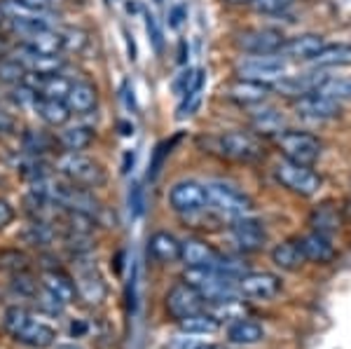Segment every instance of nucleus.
Wrapping results in <instances>:
<instances>
[{
	"label": "nucleus",
	"mask_w": 351,
	"mask_h": 349,
	"mask_svg": "<svg viewBox=\"0 0 351 349\" xmlns=\"http://www.w3.org/2000/svg\"><path fill=\"white\" fill-rule=\"evenodd\" d=\"M3 326L12 340L31 349H47L56 342L54 326L43 322L33 309H28L24 305H12L5 309Z\"/></svg>",
	"instance_id": "nucleus-1"
},
{
	"label": "nucleus",
	"mask_w": 351,
	"mask_h": 349,
	"mask_svg": "<svg viewBox=\"0 0 351 349\" xmlns=\"http://www.w3.org/2000/svg\"><path fill=\"white\" fill-rule=\"evenodd\" d=\"M276 148L284 160L295 162L302 167H314L319 162V157L324 155V143L316 134L304 132V129H291L288 127L284 134L274 139Z\"/></svg>",
	"instance_id": "nucleus-2"
},
{
	"label": "nucleus",
	"mask_w": 351,
	"mask_h": 349,
	"mask_svg": "<svg viewBox=\"0 0 351 349\" xmlns=\"http://www.w3.org/2000/svg\"><path fill=\"white\" fill-rule=\"evenodd\" d=\"M56 171H59L68 183L80 185V188H87V190L104 188L106 181H108L106 169L96 160L82 153H64L56 160Z\"/></svg>",
	"instance_id": "nucleus-3"
},
{
	"label": "nucleus",
	"mask_w": 351,
	"mask_h": 349,
	"mask_svg": "<svg viewBox=\"0 0 351 349\" xmlns=\"http://www.w3.org/2000/svg\"><path fill=\"white\" fill-rule=\"evenodd\" d=\"M206 209H213L218 216L223 218H241L248 216L253 211V200L246 193H241L239 188H234L232 183L225 181H208L206 185Z\"/></svg>",
	"instance_id": "nucleus-4"
},
{
	"label": "nucleus",
	"mask_w": 351,
	"mask_h": 349,
	"mask_svg": "<svg viewBox=\"0 0 351 349\" xmlns=\"http://www.w3.org/2000/svg\"><path fill=\"white\" fill-rule=\"evenodd\" d=\"M218 150L223 157L241 165H256L265 157L263 139L256 136L251 129H230L216 139Z\"/></svg>",
	"instance_id": "nucleus-5"
},
{
	"label": "nucleus",
	"mask_w": 351,
	"mask_h": 349,
	"mask_svg": "<svg viewBox=\"0 0 351 349\" xmlns=\"http://www.w3.org/2000/svg\"><path fill=\"white\" fill-rule=\"evenodd\" d=\"M288 73V61L281 54H241L234 64V77L274 84Z\"/></svg>",
	"instance_id": "nucleus-6"
},
{
	"label": "nucleus",
	"mask_w": 351,
	"mask_h": 349,
	"mask_svg": "<svg viewBox=\"0 0 351 349\" xmlns=\"http://www.w3.org/2000/svg\"><path fill=\"white\" fill-rule=\"evenodd\" d=\"M286 33L276 26L241 28L232 36V45L241 54H281Z\"/></svg>",
	"instance_id": "nucleus-7"
},
{
	"label": "nucleus",
	"mask_w": 351,
	"mask_h": 349,
	"mask_svg": "<svg viewBox=\"0 0 351 349\" xmlns=\"http://www.w3.org/2000/svg\"><path fill=\"white\" fill-rule=\"evenodd\" d=\"M73 261H75V274H73V281H75L77 300L89 307L104 305L106 298H108V284L104 281V277H101V272L96 269L94 263L89 261V253L73 256Z\"/></svg>",
	"instance_id": "nucleus-8"
},
{
	"label": "nucleus",
	"mask_w": 351,
	"mask_h": 349,
	"mask_svg": "<svg viewBox=\"0 0 351 349\" xmlns=\"http://www.w3.org/2000/svg\"><path fill=\"white\" fill-rule=\"evenodd\" d=\"M274 178H276V183H281V188H286L288 193H293L298 197L319 195L321 185H324L321 176L311 167L295 165V162H288L284 157H281V162H276Z\"/></svg>",
	"instance_id": "nucleus-9"
},
{
	"label": "nucleus",
	"mask_w": 351,
	"mask_h": 349,
	"mask_svg": "<svg viewBox=\"0 0 351 349\" xmlns=\"http://www.w3.org/2000/svg\"><path fill=\"white\" fill-rule=\"evenodd\" d=\"M167 202L171 211L180 213V216H195L206 209V188L199 181L192 178H183V181L173 183L167 195Z\"/></svg>",
	"instance_id": "nucleus-10"
},
{
	"label": "nucleus",
	"mask_w": 351,
	"mask_h": 349,
	"mask_svg": "<svg viewBox=\"0 0 351 349\" xmlns=\"http://www.w3.org/2000/svg\"><path fill=\"white\" fill-rule=\"evenodd\" d=\"M164 307H167V314L173 322H183V319L192 317V314L206 309V300L188 281H178V284H173L169 289L167 298H164Z\"/></svg>",
	"instance_id": "nucleus-11"
},
{
	"label": "nucleus",
	"mask_w": 351,
	"mask_h": 349,
	"mask_svg": "<svg viewBox=\"0 0 351 349\" xmlns=\"http://www.w3.org/2000/svg\"><path fill=\"white\" fill-rule=\"evenodd\" d=\"M291 106L298 117L309 120V122H330L342 115V104L328 99L326 94H321V92L304 94V97L291 101Z\"/></svg>",
	"instance_id": "nucleus-12"
},
{
	"label": "nucleus",
	"mask_w": 351,
	"mask_h": 349,
	"mask_svg": "<svg viewBox=\"0 0 351 349\" xmlns=\"http://www.w3.org/2000/svg\"><path fill=\"white\" fill-rule=\"evenodd\" d=\"M230 237L239 251L256 253V251H263L265 244H267V230H265V223L260 221V218L248 213V216H241L232 221Z\"/></svg>",
	"instance_id": "nucleus-13"
},
{
	"label": "nucleus",
	"mask_w": 351,
	"mask_h": 349,
	"mask_svg": "<svg viewBox=\"0 0 351 349\" xmlns=\"http://www.w3.org/2000/svg\"><path fill=\"white\" fill-rule=\"evenodd\" d=\"M326 75L328 73L321 69H311L304 73H286L281 80H276L271 84V94H279V97H284V99L295 101L300 97H304V94L316 92Z\"/></svg>",
	"instance_id": "nucleus-14"
},
{
	"label": "nucleus",
	"mask_w": 351,
	"mask_h": 349,
	"mask_svg": "<svg viewBox=\"0 0 351 349\" xmlns=\"http://www.w3.org/2000/svg\"><path fill=\"white\" fill-rule=\"evenodd\" d=\"M324 47H326L324 33L307 31V33H298V36L286 38L281 56H284L288 64H291V61L293 64H311Z\"/></svg>",
	"instance_id": "nucleus-15"
},
{
	"label": "nucleus",
	"mask_w": 351,
	"mask_h": 349,
	"mask_svg": "<svg viewBox=\"0 0 351 349\" xmlns=\"http://www.w3.org/2000/svg\"><path fill=\"white\" fill-rule=\"evenodd\" d=\"M248 129L260 139H276L288 129L286 115L274 106H267V101L260 106H253L248 112Z\"/></svg>",
	"instance_id": "nucleus-16"
},
{
	"label": "nucleus",
	"mask_w": 351,
	"mask_h": 349,
	"mask_svg": "<svg viewBox=\"0 0 351 349\" xmlns=\"http://www.w3.org/2000/svg\"><path fill=\"white\" fill-rule=\"evenodd\" d=\"M223 94H225V99L241 106V108H253V106H260L267 101V97L271 94V84L243 80V77H232L223 87Z\"/></svg>",
	"instance_id": "nucleus-17"
},
{
	"label": "nucleus",
	"mask_w": 351,
	"mask_h": 349,
	"mask_svg": "<svg viewBox=\"0 0 351 349\" xmlns=\"http://www.w3.org/2000/svg\"><path fill=\"white\" fill-rule=\"evenodd\" d=\"M237 289L246 300H271L279 296L281 279L271 272H246L237 281Z\"/></svg>",
	"instance_id": "nucleus-18"
},
{
	"label": "nucleus",
	"mask_w": 351,
	"mask_h": 349,
	"mask_svg": "<svg viewBox=\"0 0 351 349\" xmlns=\"http://www.w3.org/2000/svg\"><path fill=\"white\" fill-rule=\"evenodd\" d=\"M220 256L223 253L213 249L206 239L188 237L185 241H180V263L185 267H216Z\"/></svg>",
	"instance_id": "nucleus-19"
},
{
	"label": "nucleus",
	"mask_w": 351,
	"mask_h": 349,
	"mask_svg": "<svg viewBox=\"0 0 351 349\" xmlns=\"http://www.w3.org/2000/svg\"><path fill=\"white\" fill-rule=\"evenodd\" d=\"M40 286L52 298H56L61 305H71V302L77 300L75 281H73L71 274L64 272V269H61L59 265L45 269L43 277H40Z\"/></svg>",
	"instance_id": "nucleus-20"
},
{
	"label": "nucleus",
	"mask_w": 351,
	"mask_h": 349,
	"mask_svg": "<svg viewBox=\"0 0 351 349\" xmlns=\"http://www.w3.org/2000/svg\"><path fill=\"white\" fill-rule=\"evenodd\" d=\"M148 258L160 265H171L180 261V239L167 230H157L148 237Z\"/></svg>",
	"instance_id": "nucleus-21"
},
{
	"label": "nucleus",
	"mask_w": 351,
	"mask_h": 349,
	"mask_svg": "<svg viewBox=\"0 0 351 349\" xmlns=\"http://www.w3.org/2000/svg\"><path fill=\"white\" fill-rule=\"evenodd\" d=\"M298 246L302 251L304 261L309 263H316V265H326L335 258V246L328 234H321V232H309V234H302L298 237Z\"/></svg>",
	"instance_id": "nucleus-22"
},
{
	"label": "nucleus",
	"mask_w": 351,
	"mask_h": 349,
	"mask_svg": "<svg viewBox=\"0 0 351 349\" xmlns=\"http://www.w3.org/2000/svg\"><path fill=\"white\" fill-rule=\"evenodd\" d=\"M66 106L71 108L73 115H87V112L96 110L99 106V89L92 82H73L71 92L66 97Z\"/></svg>",
	"instance_id": "nucleus-23"
},
{
	"label": "nucleus",
	"mask_w": 351,
	"mask_h": 349,
	"mask_svg": "<svg viewBox=\"0 0 351 349\" xmlns=\"http://www.w3.org/2000/svg\"><path fill=\"white\" fill-rule=\"evenodd\" d=\"M33 110L38 112V117L45 122L47 127H54V129H61L68 125L71 120V108L66 106V101H56V99H45L38 94L36 101H33Z\"/></svg>",
	"instance_id": "nucleus-24"
},
{
	"label": "nucleus",
	"mask_w": 351,
	"mask_h": 349,
	"mask_svg": "<svg viewBox=\"0 0 351 349\" xmlns=\"http://www.w3.org/2000/svg\"><path fill=\"white\" fill-rule=\"evenodd\" d=\"M314 69L330 71V69H349L351 66V43H326V47L321 49L319 56L311 61Z\"/></svg>",
	"instance_id": "nucleus-25"
},
{
	"label": "nucleus",
	"mask_w": 351,
	"mask_h": 349,
	"mask_svg": "<svg viewBox=\"0 0 351 349\" xmlns=\"http://www.w3.org/2000/svg\"><path fill=\"white\" fill-rule=\"evenodd\" d=\"M19 237L21 241H26L28 246H33V249H47V246H52L54 241L61 237V230H59V225H54V223L31 221L19 232Z\"/></svg>",
	"instance_id": "nucleus-26"
},
{
	"label": "nucleus",
	"mask_w": 351,
	"mask_h": 349,
	"mask_svg": "<svg viewBox=\"0 0 351 349\" xmlns=\"http://www.w3.org/2000/svg\"><path fill=\"white\" fill-rule=\"evenodd\" d=\"M94 141V129L84 125H73V127H61V132L56 134V145L64 153H82L92 145Z\"/></svg>",
	"instance_id": "nucleus-27"
},
{
	"label": "nucleus",
	"mask_w": 351,
	"mask_h": 349,
	"mask_svg": "<svg viewBox=\"0 0 351 349\" xmlns=\"http://www.w3.org/2000/svg\"><path fill=\"white\" fill-rule=\"evenodd\" d=\"M265 337V328L263 324L253 322V319H234L230 326H228V342L232 345H241V347H251V345H258L263 342Z\"/></svg>",
	"instance_id": "nucleus-28"
},
{
	"label": "nucleus",
	"mask_w": 351,
	"mask_h": 349,
	"mask_svg": "<svg viewBox=\"0 0 351 349\" xmlns=\"http://www.w3.org/2000/svg\"><path fill=\"white\" fill-rule=\"evenodd\" d=\"M178 330H180V333H185L188 337L213 335V333H218V330H220V322L213 317L211 312L202 309V312H197V314H192V317L183 319V322H178Z\"/></svg>",
	"instance_id": "nucleus-29"
},
{
	"label": "nucleus",
	"mask_w": 351,
	"mask_h": 349,
	"mask_svg": "<svg viewBox=\"0 0 351 349\" xmlns=\"http://www.w3.org/2000/svg\"><path fill=\"white\" fill-rule=\"evenodd\" d=\"M271 263H274L276 267L286 269V272L300 269V265L304 263V256L298 246V239H286V241H281V244H276L274 249H271Z\"/></svg>",
	"instance_id": "nucleus-30"
},
{
	"label": "nucleus",
	"mask_w": 351,
	"mask_h": 349,
	"mask_svg": "<svg viewBox=\"0 0 351 349\" xmlns=\"http://www.w3.org/2000/svg\"><path fill=\"white\" fill-rule=\"evenodd\" d=\"M54 145L56 136L45 132V129H24V134H21V148H24L26 155L43 157L45 153L54 150Z\"/></svg>",
	"instance_id": "nucleus-31"
},
{
	"label": "nucleus",
	"mask_w": 351,
	"mask_h": 349,
	"mask_svg": "<svg viewBox=\"0 0 351 349\" xmlns=\"http://www.w3.org/2000/svg\"><path fill=\"white\" fill-rule=\"evenodd\" d=\"M316 92L326 94L337 104H351V75H326Z\"/></svg>",
	"instance_id": "nucleus-32"
},
{
	"label": "nucleus",
	"mask_w": 351,
	"mask_h": 349,
	"mask_svg": "<svg viewBox=\"0 0 351 349\" xmlns=\"http://www.w3.org/2000/svg\"><path fill=\"white\" fill-rule=\"evenodd\" d=\"M28 47L36 49L38 54H59L64 49V36L54 28H45V31L36 33V36L24 40Z\"/></svg>",
	"instance_id": "nucleus-33"
},
{
	"label": "nucleus",
	"mask_w": 351,
	"mask_h": 349,
	"mask_svg": "<svg viewBox=\"0 0 351 349\" xmlns=\"http://www.w3.org/2000/svg\"><path fill=\"white\" fill-rule=\"evenodd\" d=\"M28 267H31V258H28L26 251L21 249L0 251V272L19 274V272H28Z\"/></svg>",
	"instance_id": "nucleus-34"
},
{
	"label": "nucleus",
	"mask_w": 351,
	"mask_h": 349,
	"mask_svg": "<svg viewBox=\"0 0 351 349\" xmlns=\"http://www.w3.org/2000/svg\"><path fill=\"white\" fill-rule=\"evenodd\" d=\"M309 223H311V228H314L316 232L330 234V232H335V230L339 228V216H337V211L332 209V206L326 204V206H319V209L311 211Z\"/></svg>",
	"instance_id": "nucleus-35"
},
{
	"label": "nucleus",
	"mask_w": 351,
	"mask_h": 349,
	"mask_svg": "<svg viewBox=\"0 0 351 349\" xmlns=\"http://www.w3.org/2000/svg\"><path fill=\"white\" fill-rule=\"evenodd\" d=\"M73 82L68 80L64 73H56V75L45 77V84L40 89V97L45 99H56V101H66L68 92H71Z\"/></svg>",
	"instance_id": "nucleus-36"
},
{
	"label": "nucleus",
	"mask_w": 351,
	"mask_h": 349,
	"mask_svg": "<svg viewBox=\"0 0 351 349\" xmlns=\"http://www.w3.org/2000/svg\"><path fill=\"white\" fill-rule=\"evenodd\" d=\"M26 71L28 69L21 64L19 59H14V56H5V59H0V84L14 87V84H19L21 80H24Z\"/></svg>",
	"instance_id": "nucleus-37"
},
{
	"label": "nucleus",
	"mask_w": 351,
	"mask_h": 349,
	"mask_svg": "<svg viewBox=\"0 0 351 349\" xmlns=\"http://www.w3.org/2000/svg\"><path fill=\"white\" fill-rule=\"evenodd\" d=\"M298 0H253V12L260 16H269V19H276V16H284L293 10Z\"/></svg>",
	"instance_id": "nucleus-38"
},
{
	"label": "nucleus",
	"mask_w": 351,
	"mask_h": 349,
	"mask_svg": "<svg viewBox=\"0 0 351 349\" xmlns=\"http://www.w3.org/2000/svg\"><path fill=\"white\" fill-rule=\"evenodd\" d=\"M16 171L21 173V176L26 178V181H40V178L49 176V165L43 160V157H33L28 155L24 162H19V167H16Z\"/></svg>",
	"instance_id": "nucleus-39"
},
{
	"label": "nucleus",
	"mask_w": 351,
	"mask_h": 349,
	"mask_svg": "<svg viewBox=\"0 0 351 349\" xmlns=\"http://www.w3.org/2000/svg\"><path fill=\"white\" fill-rule=\"evenodd\" d=\"M61 36H64V49H66V52H71V54L84 52V49H87V45H89V33L82 31V28H77V26L66 28Z\"/></svg>",
	"instance_id": "nucleus-40"
},
{
	"label": "nucleus",
	"mask_w": 351,
	"mask_h": 349,
	"mask_svg": "<svg viewBox=\"0 0 351 349\" xmlns=\"http://www.w3.org/2000/svg\"><path fill=\"white\" fill-rule=\"evenodd\" d=\"M145 31H148V40L155 49V54H164V45H167V38H164V31L157 21L155 14H145Z\"/></svg>",
	"instance_id": "nucleus-41"
},
{
	"label": "nucleus",
	"mask_w": 351,
	"mask_h": 349,
	"mask_svg": "<svg viewBox=\"0 0 351 349\" xmlns=\"http://www.w3.org/2000/svg\"><path fill=\"white\" fill-rule=\"evenodd\" d=\"M171 145H173V141H162V143L155 145V153H152V160H150V167H148V178H150V181H155V178L160 176V171L164 167V160H167V155L171 153Z\"/></svg>",
	"instance_id": "nucleus-42"
},
{
	"label": "nucleus",
	"mask_w": 351,
	"mask_h": 349,
	"mask_svg": "<svg viewBox=\"0 0 351 349\" xmlns=\"http://www.w3.org/2000/svg\"><path fill=\"white\" fill-rule=\"evenodd\" d=\"M192 82H195V69H185V71H180L178 75H176V80L171 82V89H173V94L176 97H183L185 92L192 87Z\"/></svg>",
	"instance_id": "nucleus-43"
},
{
	"label": "nucleus",
	"mask_w": 351,
	"mask_h": 349,
	"mask_svg": "<svg viewBox=\"0 0 351 349\" xmlns=\"http://www.w3.org/2000/svg\"><path fill=\"white\" fill-rule=\"evenodd\" d=\"M185 19H188V10H185V5H173V8L169 10V26L176 28V31L183 26Z\"/></svg>",
	"instance_id": "nucleus-44"
},
{
	"label": "nucleus",
	"mask_w": 351,
	"mask_h": 349,
	"mask_svg": "<svg viewBox=\"0 0 351 349\" xmlns=\"http://www.w3.org/2000/svg\"><path fill=\"white\" fill-rule=\"evenodd\" d=\"M129 204H132V209H134V216L143 213V190H141L138 183H136L132 188V193H129Z\"/></svg>",
	"instance_id": "nucleus-45"
},
{
	"label": "nucleus",
	"mask_w": 351,
	"mask_h": 349,
	"mask_svg": "<svg viewBox=\"0 0 351 349\" xmlns=\"http://www.w3.org/2000/svg\"><path fill=\"white\" fill-rule=\"evenodd\" d=\"M16 132V120L10 112L0 110V136H12Z\"/></svg>",
	"instance_id": "nucleus-46"
},
{
	"label": "nucleus",
	"mask_w": 351,
	"mask_h": 349,
	"mask_svg": "<svg viewBox=\"0 0 351 349\" xmlns=\"http://www.w3.org/2000/svg\"><path fill=\"white\" fill-rule=\"evenodd\" d=\"M14 221V206L8 200H0V230H5Z\"/></svg>",
	"instance_id": "nucleus-47"
},
{
	"label": "nucleus",
	"mask_w": 351,
	"mask_h": 349,
	"mask_svg": "<svg viewBox=\"0 0 351 349\" xmlns=\"http://www.w3.org/2000/svg\"><path fill=\"white\" fill-rule=\"evenodd\" d=\"M21 3H24L26 8H31L33 12H38V14H47L49 10H52L54 0H21Z\"/></svg>",
	"instance_id": "nucleus-48"
},
{
	"label": "nucleus",
	"mask_w": 351,
	"mask_h": 349,
	"mask_svg": "<svg viewBox=\"0 0 351 349\" xmlns=\"http://www.w3.org/2000/svg\"><path fill=\"white\" fill-rule=\"evenodd\" d=\"M124 38H127V49H129V59L136 61L138 59V52H136V43H134V36L129 31H124Z\"/></svg>",
	"instance_id": "nucleus-49"
},
{
	"label": "nucleus",
	"mask_w": 351,
	"mask_h": 349,
	"mask_svg": "<svg viewBox=\"0 0 351 349\" xmlns=\"http://www.w3.org/2000/svg\"><path fill=\"white\" fill-rule=\"evenodd\" d=\"M124 99H127V108L136 112V99H134V89L129 87V82H124Z\"/></svg>",
	"instance_id": "nucleus-50"
},
{
	"label": "nucleus",
	"mask_w": 351,
	"mask_h": 349,
	"mask_svg": "<svg viewBox=\"0 0 351 349\" xmlns=\"http://www.w3.org/2000/svg\"><path fill=\"white\" fill-rule=\"evenodd\" d=\"M188 54H190V47L185 40L178 43V64H188Z\"/></svg>",
	"instance_id": "nucleus-51"
},
{
	"label": "nucleus",
	"mask_w": 351,
	"mask_h": 349,
	"mask_svg": "<svg viewBox=\"0 0 351 349\" xmlns=\"http://www.w3.org/2000/svg\"><path fill=\"white\" fill-rule=\"evenodd\" d=\"M117 129H120L122 136H132V134H134V125H132V122H127V120L117 122Z\"/></svg>",
	"instance_id": "nucleus-52"
},
{
	"label": "nucleus",
	"mask_w": 351,
	"mask_h": 349,
	"mask_svg": "<svg viewBox=\"0 0 351 349\" xmlns=\"http://www.w3.org/2000/svg\"><path fill=\"white\" fill-rule=\"evenodd\" d=\"M225 5H232V8H251L253 0H223Z\"/></svg>",
	"instance_id": "nucleus-53"
},
{
	"label": "nucleus",
	"mask_w": 351,
	"mask_h": 349,
	"mask_svg": "<svg viewBox=\"0 0 351 349\" xmlns=\"http://www.w3.org/2000/svg\"><path fill=\"white\" fill-rule=\"evenodd\" d=\"M129 165L134 167V153H132V150H127V153H124V165H122V173H129Z\"/></svg>",
	"instance_id": "nucleus-54"
},
{
	"label": "nucleus",
	"mask_w": 351,
	"mask_h": 349,
	"mask_svg": "<svg viewBox=\"0 0 351 349\" xmlns=\"http://www.w3.org/2000/svg\"><path fill=\"white\" fill-rule=\"evenodd\" d=\"M10 52H12V49H10L8 40H5V38L0 36V59H5V56H10Z\"/></svg>",
	"instance_id": "nucleus-55"
},
{
	"label": "nucleus",
	"mask_w": 351,
	"mask_h": 349,
	"mask_svg": "<svg viewBox=\"0 0 351 349\" xmlns=\"http://www.w3.org/2000/svg\"><path fill=\"white\" fill-rule=\"evenodd\" d=\"M56 349H82L77 345H71V342H66V345H56Z\"/></svg>",
	"instance_id": "nucleus-56"
},
{
	"label": "nucleus",
	"mask_w": 351,
	"mask_h": 349,
	"mask_svg": "<svg viewBox=\"0 0 351 349\" xmlns=\"http://www.w3.org/2000/svg\"><path fill=\"white\" fill-rule=\"evenodd\" d=\"M3 21H5V16H3V12H0V24H3Z\"/></svg>",
	"instance_id": "nucleus-57"
},
{
	"label": "nucleus",
	"mask_w": 351,
	"mask_h": 349,
	"mask_svg": "<svg viewBox=\"0 0 351 349\" xmlns=\"http://www.w3.org/2000/svg\"><path fill=\"white\" fill-rule=\"evenodd\" d=\"M155 3H164V0H155Z\"/></svg>",
	"instance_id": "nucleus-58"
}]
</instances>
